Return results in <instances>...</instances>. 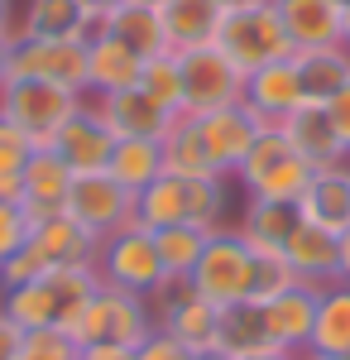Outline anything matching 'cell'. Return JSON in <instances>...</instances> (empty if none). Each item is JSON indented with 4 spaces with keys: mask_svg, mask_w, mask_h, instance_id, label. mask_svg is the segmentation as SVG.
<instances>
[{
    "mask_svg": "<svg viewBox=\"0 0 350 360\" xmlns=\"http://www.w3.org/2000/svg\"><path fill=\"white\" fill-rule=\"evenodd\" d=\"M96 288H101L96 264H53L48 274L34 278V283L5 288V293H0V307H5L10 322L25 327V332H39V327H67Z\"/></svg>",
    "mask_w": 350,
    "mask_h": 360,
    "instance_id": "cell-1",
    "label": "cell"
},
{
    "mask_svg": "<svg viewBox=\"0 0 350 360\" xmlns=\"http://www.w3.org/2000/svg\"><path fill=\"white\" fill-rule=\"evenodd\" d=\"M91 264H96V278L106 288L139 293V298H154L163 288V278H168V269H163V259H159V245H154V231L139 221L101 236Z\"/></svg>",
    "mask_w": 350,
    "mask_h": 360,
    "instance_id": "cell-2",
    "label": "cell"
},
{
    "mask_svg": "<svg viewBox=\"0 0 350 360\" xmlns=\"http://www.w3.org/2000/svg\"><path fill=\"white\" fill-rule=\"evenodd\" d=\"M317 168L297 154L283 139L278 125H264L259 139L249 144L245 164L235 168V183L245 188V197H269V202H302V193L312 188Z\"/></svg>",
    "mask_w": 350,
    "mask_h": 360,
    "instance_id": "cell-3",
    "label": "cell"
},
{
    "mask_svg": "<svg viewBox=\"0 0 350 360\" xmlns=\"http://www.w3.org/2000/svg\"><path fill=\"white\" fill-rule=\"evenodd\" d=\"M159 317L154 303L139 298V293H120V288H96L82 312L63 327L77 346H96V341H120V346H144V336H154Z\"/></svg>",
    "mask_w": 350,
    "mask_h": 360,
    "instance_id": "cell-4",
    "label": "cell"
},
{
    "mask_svg": "<svg viewBox=\"0 0 350 360\" xmlns=\"http://www.w3.org/2000/svg\"><path fill=\"white\" fill-rule=\"evenodd\" d=\"M216 49L231 58L240 72H254V68H264L273 58H293L288 29L278 20L273 0H249V5H235V10H221Z\"/></svg>",
    "mask_w": 350,
    "mask_h": 360,
    "instance_id": "cell-5",
    "label": "cell"
},
{
    "mask_svg": "<svg viewBox=\"0 0 350 360\" xmlns=\"http://www.w3.org/2000/svg\"><path fill=\"white\" fill-rule=\"evenodd\" d=\"M82 101H86L82 91L44 82V77H10L0 86V115L10 125H20L34 139V149H48L58 130L82 111Z\"/></svg>",
    "mask_w": 350,
    "mask_h": 360,
    "instance_id": "cell-6",
    "label": "cell"
},
{
    "mask_svg": "<svg viewBox=\"0 0 350 360\" xmlns=\"http://www.w3.org/2000/svg\"><path fill=\"white\" fill-rule=\"evenodd\" d=\"M188 283L216 307L249 298V288H254V245L245 240L235 226L212 231L202 255H197V264H192Z\"/></svg>",
    "mask_w": 350,
    "mask_h": 360,
    "instance_id": "cell-7",
    "label": "cell"
},
{
    "mask_svg": "<svg viewBox=\"0 0 350 360\" xmlns=\"http://www.w3.org/2000/svg\"><path fill=\"white\" fill-rule=\"evenodd\" d=\"M183 68V115H207L216 106H235L245 91V72L216 44L178 53Z\"/></svg>",
    "mask_w": 350,
    "mask_h": 360,
    "instance_id": "cell-8",
    "label": "cell"
},
{
    "mask_svg": "<svg viewBox=\"0 0 350 360\" xmlns=\"http://www.w3.org/2000/svg\"><path fill=\"white\" fill-rule=\"evenodd\" d=\"M63 212H67L82 231H91V236L101 240V236H110V231L135 221V193L120 188L110 173H77Z\"/></svg>",
    "mask_w": 350,
    "mask_h": 360,
    "instance_id": "cell-9",
    "label": "cell"
},
{
    "mask_svg": "<svg viewBox=\"0 0 350 360\" xmlns=\"http://www.w3.org/2000/svg\"><path fill=\"white\" fill-rule=\"evenodd\" d=\"M188 125H192L197 144L207 149V159H212V168L221 178H235V168L245 164L249 144L264 130L240 101H235V106H216V111H207V115H188Z\"/></svg>",
    "mask_w": 350,
    "mask_h": 360,
    "instance_id": "cell-10",
    "label": "cell"
},
{
    "mask_svg": "<svg viewBox=\"0 0 350 360\" xmlns=\"http://www.w3.org/2000/svg\"><path fill=\"white\" fill-rule=\"evenodd\" d=\"M10 77H44V82L72 86L86 96V39H25V44H15Z\"/></svg>",
    "mask_w": 350,
    "mask_h": 360,
    "instance_id": "cell-11",
    "label": "cell"
},
{
    "mask_svg": "<svg viewBox=\"0 0 350 360\" xmlns=\"http://www.w3.org/2000/svg\"><path fill=\"white\" fill-rule=\"evenodd\" d=\"M96 115L110 125L115 139H163L173 130L178 115L159 106L144 86H125V91H106V96H91Z\"/></svg>",
    "mask_w": 350,
    "mask_h": 360,
    "instance_id": "cell-12",
    "label": "cell"
},
{
    "mask_svg": "<svg viewBox=\"0 0 350 360\" xmlns=\"http://www.w3.org/2000/svg\"><path fill=\"white\" fill-rule=\"evenodd\" d=\"M240 106L254 115L259 125H283V115L302 106V86H297L293 58H273V63H264V68L245 72Z\"/></svg>",
    "mask_w": 350,
    "mask_h": 360,
    "instance_id": "cell-13",
    "label": "cell"
},
{
    "mask_svg": "<svg viewBox=\"0 0 350 360\" xmlns=\"http://www.w3.org/2000/svg\"><path fill=\"white\" fill-rule=\"evenodd\" d=\"M48 149H58V159L72 168V173H106L110 154H115V135H110V125L96 115L91 96H86L82 111L58 130Z\"/></svg>",
    "mask_w": 350,
    "mask_h": 360,
    "instance_id": "cell-14",
    "label": "cell"
},
{
    "mask_svg": "<svg viewBox=\"0 0 350 360\" xmlns=\"http://www.w3.org/2000/svg\"><path fill=\"white\" fill-rule=\"evenodd\" d=\"M20 178H25V197H20V207L29 212V221L39 226V221H48V217H63L77 173L58 159V149H34Z\"/></svg>",
    "mask_w": 350,
    "mask_h": 360,
    "instance_id": "cell-15",
    "label": "cell"
},
{
    "mask_svg": "<svg viewBox=\"0 0 350 360\" xmlns=\"http://www.w3.org/2000/svg\"><path fill=\"white\" fill-rule=\"evenodd\" d=\"M317 303H322V288L312 283H293L283 293H273L264 303V322L278 351H307L312 346V327H317Z\"/></svg>",
    "mask_w": 350,
    "mask_h": 360,
    "instance_id": "cell-16",
    "label": "cell"
},
{
    "mask_svg": "<svg viewBox=\"0 0 350 360\" xmlns=\"http://www.w3.org/2000/svg\"><path fill=\"white\" fill-rule=\"evenodd\" d=\"M278 130H283V139H288L312 168H331V164H346L350 159L341 135H336V125H331V111L317 106V101H302L297 111H288Z\"/></svg>",
    "mask_w": 350,
    "mask_h": 360,
    "instance_id": "cell-17",
    "label": "cell"
},
{
    "mask_svg": "<svg viewBox=\"0 0 350 360\" xmlns=\"http://www.w3.org/2000/svg\"><path fill=\"white\" fill-rule=\"evenodd\" d=\"M283 259L293 264L297 283H312V288L341 283V236H331V231H322V226H312V221H302L288 236Z\"/></svg>",
    "mask_w": 350,
    "mask_h": 360,
    "instance_id": "cell-18",
    "label": "cell"
},
{
    "mask_svg": "<svg viewBox=\"0 0 350 360\" xmlns=\"http://www.w3.org/2000/svg\"><path fill=\"white\" fill-rule=\"evenodd\" d=\"M297 212H302V221L322 226L331 236L350 231V159L346 164H331V168H317L312 188L297 202Z\"/></svg>",
    "mask_w": 350,
    "mask_h": 360,
    "instance_id": "cell-19",
    "label": "cell"
},
{
    "mask_svg": "<svg viewBox=\"0 0 350 360\" xmlns=\"http://www.w3.org/2000/svg\"><path fill=\"white\" fill-rule=\"evenodd\" d=\"M278 20L288 29L293 53L307 49H336L341 44V10L331 0H273Z\"/></svg>",
    "mask_w": 350,
    "mask_h": 360,
    "instance_id": "cell-20",
    "label": "cell"
},
{
    "mask_svg": "<svg viewBox=\"0 0 350 360\" xmlns=\"http://www.w3.org/2000/svg\"><path fill=\"white\" fill-rule=\"evenodd\" d=\"M139 72H144V58L135 49H125L115 34L86 39V96H106V91L139 86Z\"/></svg>",
    "mask_w": 350,
    "mask_h": 360,
    "instance_id": "cell-21",
    "label": "cell"
},
{
    "mask_svg": "<svg viewBox=\"0 0 350 360\" xmlns=\"http://www.w3.org/2000/svg\"><path fill=\"white\" fill-rule=\"evenodd\" d=\"M269 346H273V336H269V322H264V303L240 298V303L221 307V322H216V351L245 360V356L269 351Z\"/></svg>",
    "mask_w": 350,
    "mask_h": 360,
    "instance_id": "cell-22",
    "label": "cell"
},
{
    "mask_svg": "<svg viewBox=\"0 0 350 360\" xmlns=\"http://www.w3.org/2000/svg\"><path fill=\"white\" fill-rule=\"evenodd\" d=\"M106 15H91L82 0H29V39H96Z\"/></svg>",
    "mask_w": 350,
    "mask_h": 360,
    "instance_id": "cell-23",
    "label": "cell"
},
{
    "mask_svg": "<svg viewBox=\"0 0 350 360\" xmlns=\"http://www.w3.org/2000/svg\"><path fill=\"white\" fill-rule=\"evenodd\" d=\"M297 226H302V212H297V202H269V197H245V212L235 231H240L245 240L254 250H283L288 245V236H293Z\"/></svg>",
    "mask_w": 350,
    "mask_h": 360,
    "instance_id": "cell-24",
    "label": "cell"
},
{
    "mask_svg": "<svg viewBox=\"0 0 350 360\" xmlns=\"http://www.w3.org/2000/svg\"><path fill=\"white\" fill-rule=\"evenodd\" d=\"M159 15H163V34H168V49H173V53L216 44L221 10H216L212 0H163Z\"/></svg>",
    "mask_w": 350,
    "mask_h": 360,
    "instance_id": "cell-25",
    "label": "cell"
},
{
    "mask_svg": "<svg viewBox=\"0 0 350 360\" xmlns=\"http://www.w3.org/2000/svg\"><path fill=\"white\" fill-rule=\"evenodd\" d=\"M293 68H297L302 101L326 106L350 82V49L346 44H336V49H307V53H293Z\"/></svg>",
    "mask_w": 350,
    "mask_h": 360,
    "instance_id": "cell-26",
    "label": "cell"
},
{
    "mask_svg": "<svg viewBox=\"0 0 350 360\" xmlns=\"http://www.w3.org/2000/svg\"><path fill=\"white\" fill-rule=\"evenodd\" d=\"M106 34H115L125 49H135L144 63L149 58H159V53H173L168 49V34H163V15H159V5H120V10H110L106 15Z\"/></svg>",
    "mask_w": 350,
    "mask_h": 360,
    "instance_id": "cell-27",
    "label": "cell"
},
{
    "mask_svg": "<svg viewBox=\"0 0 350 360\" xmlns=\"http://www.w3.org/2000/svg\"><path fill=\"white\" fill-rule=\"evenodd\" d=\"M106 173L130 188V193H144L149 183H159L163 173V139H115V154H110Z\"/></svg>",
    "mask_w": 350,
    "mask_h": 360,
    "instance_id": "cell-28",
    "label": "cell"
},
{
    "mask_svg": "<svg viewBox=\"0 0 350 360\" xmlns=\"http://www.w3.org/2000/svg\"><path fill=\"white\" fill-rule=\"evenodd\" d=\"M317 356H350V283H331L322 288L317 303V327H312V346Z\"/></svg>",
    "mask_w": 350,
    "mask_h": 360,
    "instance_id": "cell-29",
    "label": "cell"
},
{
    "mask_svg": "<svg viewBox=\"0 0 350 360\" xmlns=\"http://www.w3.org/2000/svg\"><path fill=\"white\" fill-rule=\"evenodd\" d=\"M135 221L149 226V231L188 226V178L163 173L159 183H149L144 193H135Z\"/></svg>",
    "mask_w": 350,
    "mask_h": 360,
    "instance_id": "cell-30",
    "label": "cell"
},
{
    "mask_svg": "<svg viewBox=\"0 0 350 360\" xmlns=\"http://www.w3.org/2000/svg\"><path fill=\"white\" fill-rule=\"evenodd\" d=\"M29 240L44 250L53 264H91V255H96V236L82 231L67 212H63V217H48V221H39Z\"/></svg>",
    "mask_w": 350,
    "mask_h": 360,
    "instance_id": "cell-31",
    "label": "cell"
},
{
    "mask_svg": "<svg viewBox=\"0 0 350 360\" xmlns=\"http://www.w3.org/2000/svg\"><path fill=\"white\" fill-rule=\"evenodd\" d=\"M163 168H168L173 178H221V173L212 168V159H207V149L197 144V135H192L188 115H178L173 130L163 135Z\"/></svg>",
    "mask_w": 350,
    "mask_h": 360,
    "instance_id": "cell-32",
    "label": "cell"
},
{
    "mask_svg": "<svg viewBox=\"0 0 350 360\" xmlns=\"http://www.w3.org/2000/svg\"><path fill=\"white\" fill-rule=\"evenodd\" d=\"M154 245H159L168 278H188L202 245H207V231H197V226H163V231H154Z\"/></svg>",
    "mask_w": 350,
    "mask_h": 360,
    "instance_id": "cell-33",
    "label": "cell"
},
{
    "mask_svg": "<svg viewBox=\"0 0 350 360\" xmlns=\"http://www.w3.org/2000/svg\"><path fill=\"white\" fill-rule=\"evenodd\" d=\"M139 86L168 106L173 115H183V68H178V53H159L144 63V72H139Z\"/></svg>",
    "mask_w": 350,
    "mask_h": 360,
    "instance_id": "cell-34",
    "label": "cell"
},
{
    "mask_svg": "<svg viewBox=\"0 0 350 360\" xmlns=\"http://www.w3.org/2000/svg\"><path fill=\"white\" fill-rule=\"evenodd\" d=\"M293 283H297V274H293V264L283 259V250H254V288H249L254 303H269L273 293H283Z\"/></svg>",
    "mask_w": 350,
    "mask_h": 360,
    "instance_id": "cell-35",
    "label": "cell"
},
{
    "mask_svg": "<svg viewBox=\"0 0 350 360\" xmlns=\"http://www.w3.org/2000/svg\"><path fill=\"white\" fill-rule=\"evenodd\" d=\"M82 346L63 327H39V332H25L20 341V360H77Z\"/></svg>",
    "mask_w": 350,
    "mask_h": 360,
    "instance_id": "cell-36",
    "label": "cell"
},
{
    "mask_svg": "<svg viewBox=\"0 0 350 360\" xmlns=\"http://www.w3.org/2000/svg\"><path fill=\"white\" fill-rule=\"evenodd\" d=\"M48 269H53V259L29 240L15 259H5V264H0V293H5V288H20V283H34V278H44Z\"/></svg>",
    "mask_w": 350,
    "mask_h": 360,
    "instance_id": "cell-37",
    "label": "cell"
},
{
    "mask_svg": "<svg viewBox=\"0 0 350 360\" xmlns=\"http://www.w3.org/2000/svg\"><path fill=\"white\" fill-rule=\"evenodd\" d=\"M29 236H34L29 212L20 207V202H0V264L20 255V250L29 245Z\"/></svg>",
    "mask_w": 350,
    "mask_h": 360,
    "instance_id": "cell-38",
    "label": "cell"
},
{
    "mask_svg": "<svg viewBox=\"0 0 350 360\" xmlns=\"http://www.w3.org/2000/svg\"><path fill=\"white\" fill-rule=\"evenodd\" d=\"M29 154H34V139L0 115V173H25Z\"/></svg>",
    "mask_w": 350,
    "mask_h": 360,
    "instance_id": "cell-39",
    "label": "cell"
},
{
    "mask_svg": "<svg viewBox=\"0 0 350 360\" xmlns=\"http://www.w3.org/2000/svg\"><path fill=\"white\" fill-rule=\"evenodd\" d=\"M135 356L139 360H197L178 336H168L163 327H154V336H144V346H135Z\"/></svg>",
    "mask_w": 350,
    "mask_h": 360,
    "instance_id": "cell-40",
    "label": "cell"
},
{
    "mask_svg": "<svg viewBox=\"0 0 350 360\" xmlns=\"http://www.w3.org/2000/svg\"><path fill=\"white\" fill-rule=\"evenodd\" d=\"M326 111H331V125H336V135H341V144H346V154H350V82L326 101Z\"/></svg>",
    "mask_w": 350,
    "mask_h": 360,
    "instance_id": "cell-41",
    "label": "cell"
},
{
    "mask_svg": "<svg viewBox=\"0 0 350 360\" xmlns=\"http://www.w3.org/2000/svg\"><path fill=\"white\" fill-rule=\"evenodd\" d=\"M20 341H25V327H15L10 312L0 307V360H20Z\"/></svg>",
    "mask_w": 350,
    "mask_h": 360,
    "instance_id": "cell-42",
    "label": "cell"
},
{
    "mask_svg": "<svg viewBox=\"0 0 350 360\" xmlns=\"http://www.w3.org/2000/svg\"><path fill=\"white\" fill-rule=\"evenodd\" d=\"M77 360H139L135 346H120V341H96V346H82Z\"/></svg>",
    "mask_w": 350,
    "mask_h": 360,
    "instance_id": "cell-43",
    "label": "cell"
},
{
    "mask_svg": "<svg viewBox=\"0 0 350 360\" xmlns=\"http://www.w3.org/2000/svg\"><path fill=\"white\" fill-rule=\"evenodd\" d=\"M25 197V178L20 173H0V202H20Z\"/></svg>",
    "mask_w": 350,
    "mask_h": 360,
    "instance_id": "cell-44",
    "label": "cell"
},
{
    "mask_svg": "<svg viewBox=\"0 0 350 360\" xmlns=\"http://www.w3.org/2000/svg\"><path fill=\"white\" fill-rule=\"evenodd\" d=\"M91 15H110V10H120V5H130V0H82Z\"/></svg>",
    "mask_w": 350,
    "mask_h": 360,
    "instance_id": "cell-45",
    "label": "cell"
},
{
    "mask_svg": "<svg viewBox=\"0 0 350 360\" xmlns=\"http://www.w3.org/2000/svg\"><path fill=\"white\" fill-rule=\"evenodd\" d=\"M341 278L350 283V231H341Z\"/></svg>",
    "mask_w": 350,
    "mask_h": 360,
    "instance_id": "cell-46",
    "label": "cell"
},
{
    "mask_svg": "<svg viewBox=\"0 0 350 360\" xmlns=\"http://www.w3.org/2000/svg\"><path fill=\"white\" fill-rule=\"evenodd\" d=\"M5 77H10V49L0 44V86H5Z\"/></svg>",
    "mask_w": 350,
    "mask_h": 360,
    "instance_id": "cell-47",
    "label": "cell"
},
{
    "mask_svg": "<svg viewBox=\"0 0 350 360\" xmlns=\"http://www.w3.org/2000/svg\"><path fill=\"white\" fill-rule=\"evenodd\" d=\"M341 44H346V49H350V5H346V10H341Z\"/></svg>",
    "mask_w": 350,
    "mask_h": 360,
    "instance_id": "cell-48",
    "label": "cell"
},
{
    "mask_svg": "<svg viewBox=\"0 0 350 360\" xmlns=\"http://www.w3.org/2000/svg\"><path fill=\"white\" fill-rule=\"evenodd\" d=\"M297 360H350V356H317V351H297Z\"/></svg>",
    "mask_w": 350,
    "mask_h": 360,
    "instance_id": "cell-49",
    "label": "cell"
},
{
    "mask_svg": "<svg viewBox=\"0 0 350 360\" xmlns=\"http://www.w3.org/2000/svg\"><path fill=\"white\" fill-rule=\"evenodd\" d=\"M216 10H235V5H249V0H212Z\"/></svg>",
    "mask_w": 350,
    "mask_h": 360,
    "instance_id": "cell-50",
    "label": "cell"
},
{
    "mask_svg": "<svg viewBox=\"0 0 350 360\" xmlns=\"http://www.w3.org/2000/svg\"><path fill=\"white\" fill-rule=\"evenodd\" d=\"M197 360H235V356H226V351H202Z\"/></svg>",
    "mask_w": 350,
    "mask_h": 360,
    "instance_id": "cell-51",
    "label": "cell"
},
{
    "mask_svg": "<svg viewBox=\"0 0 350 360\" xmlns=\"http://www.w3.org/2000/svg\"><path fill=\"white\" fill-rule=\"evenodd\" d=\"M331 5H336V10H346V5H350V0H331Z\"/></svg>",
    "mask_w": 350,
    "mask_h": 360,
    "instance_id": "cell-52",
    "label": "cell"
},
{
    "mask_svg": "<svg viewBox=\"0 0 350 360\" xmlns=\"http://www.w3.org/2000/svg\"><path fill=\"white\" fill-rule=\"evenodd\" d=\"M135 5H163V0H135Z\"/></svg>",
    "mask_w": 350,
    "mask_h": 360,
    "instance_id": "cell-53",
    "label": "cell"
},
{
    "mask_svg": "<svg viewBox=\"0 0 350 360\" xmlns=\"http://www.w3.org/2000/svg\"><path fill=\"white\" fill-rule=\"evenodd\" d=\"M0 10H5V0H0Z\"/></svg>",
    "mask_w": 350,
    "mask_h": 360,
    "instance_id": "cell-54",
    "label": "cell"
}]
</instances>
